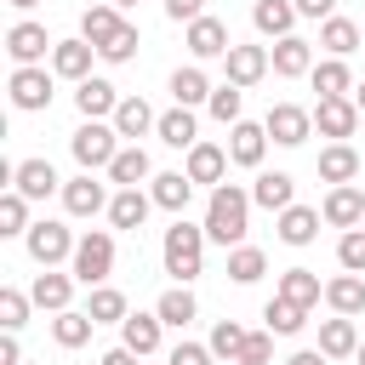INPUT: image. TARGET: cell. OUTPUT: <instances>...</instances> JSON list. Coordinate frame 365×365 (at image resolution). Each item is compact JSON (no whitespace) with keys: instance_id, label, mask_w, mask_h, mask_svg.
<instances>
[{"instance_id":"cell-57","label":"cell","mask_w":365,"mask_h":365,"mask_svg":"<svg viewBox=\"0 0 365 365\" xmlns=\"http://www.w3.org/2000/svg\"><path fill=\"white\" fill-rule=\"evenodd\" d=\"M354 103H359V114H365V86H354Z\"/></svg>"},{"instance_id":"cell-33","label":"cell","mask_w":365,"mask_h":365,"mask_svg":"<svg viewBox=\"0 0 365 365\" xmlns=\"http://www.w3.org/2000/svg\"><path fill=\"white\" fill-rule=\"evenodd\" d=\"M319 46H325L331 57H348V51L365 46V29H359L354 17H325V23H319Z\"/></svg>"},{"instance_id":"cell-56","label":"cell","mask_w":365,"mask_h":365,"mask_svg":"<svg viewBox=\"0 0 365 365\" xmlns=\"http://www.w3.org/2000/svg\"><path fill=\"white\" fill-rule=\"evenodd\" d=\"M6 6H17V11H34V6H40V0H6Z\"/></svg>"},{"instance_id":"cell-9","label":"cell","mask_w":365,"mask_h":365,"mask_svg":"<svg viewBox=\"0 0 365 365\" xmlns=\"http://www.w3.org/2000/svg\"><path fill=\"white\" fill-rule=\"evenodd\" d=\"M11 108L46 114L51 108V68H11Z\"/></svg>"},{"instance_id":"cell-16","label":"cell","mask_w":365,"mask_h":365,"mask_svg":"<svg viewBox=\"0 0 365 365\" xmlns=\"http://www.w3.org/2000/svg\"><path fill=\"white\" fill-rule=\"evenodd\" d=\"M319 217H325L331 228H342V234H348V228H359V222H365V194H359L354 182H342V188H331V194H325Z\"/></svg>"},{"instance_id":"cell-23","label":"cell","mask_w":365,"mask_h":365,"mask_svg":"<svg viewBox=\"0 0 365 365\" xmlns=\"http://www.w3.org/2000/svg\"><path fill=\"white\" fill-rule=\"evenodd\" d=\"M354 177H359V148H354V143H325V148H319V182L342 188V182H354Z\"/></svg>"},{"instance_id":"cell-60","label":"cell","mask_w":365,"mask_h":365,"mask_svg":"<svg viewBox=\"0 0 365 365\" xmlns=\"http://www.w3.org/2000/svg\"><path fill=\"white\" fill-rule=\"evenodd\" d=\"M359 29H365V23H359Z\"/></svg>"},{"instance_id":"cell-34","label":"cell","mask_w":365,"mask_h":365,"mask_svg":"<svg viewBox=\"0 0 365 365\" xmlns=\"http://www.w3.org/2000/svg\"><path fill=\"white\" fill-rule=\"evenodd\" d=\"M279 240L285 245H314L319 240V211L314 205H285L279 211Z\"/></svg>"},{"instance_id":"cell-2","label":"cell","mask_w":365,"mask_h":365,"mask_svg":"<svg viewBox=\"0 0 365 365\" xmlns=\"http://www.w3.org/2000/svg\"><path fill=\"white\" fill-rule=\"evenodd\" d=\"M160 262H165V274L177 279V285H188V279H200V268H205V228H194V222H171L165 228V240H160Z\"/></svg>"},{"instance_id":"cell-24","label":"cell","mask_w":365,"mask_h":365,"mask_svg":"<svg viewBox=\"0 0 365 365\" xmlns=\"http://www.w3.org/2000/svg\"><path fill=\"white\" fill-rule=\"evenodd\" d=\"M74 274H57V268H46V274H34V285H29V297H34V308H46V314H63L68 308V297H74Z\"/></svg>"},{"instance_id":"cell-46","label":"cell","mask_w":365,"mask_h":365,"mask_svg":"<svg viewBox=\"0 0 365 365\" xmlns=\"http://www.w3.org/2000/svg\"><path fill=\"white\" fill-rule=\"evenodd\" d=\"M240 103H245V91L222 80V86L211 91V103H205V108H211V120H222V125H240Z\"/></svg>"},{"instance_id":"cell-15","label":"cell","mask_w":365,"mask_h":365,"mask_svg":"<svg viewBox=\"0 0 365 365\" xmlns=\"http://www.w3.org/2000/svg\"><path fill=\"white\" fill-rule=\"evenodd\" d=\"M262 154H268V131H262L257 120H240V125H228V160H234V165L257 171V165H262Z\"/></svg>"},{"instance_id":"cell-48","label":"cell","mask_w":365,"mask_h":365,"mask_svg":"<svg viewBox=\"0 0 365 365\" xmlns=\"http://www.w3.org/2000/svg\"><path fill=\"white\" fill-rule=\"evenodd\" d=\"M137 46H143V34H137V23H125V29H120L97 57H103V63H131V57H137Z\"/></svg>"},{"instance_id":"cell-1","label":"cell","mask_w":365,"mask_h":365,"mask_svg":"<svg viewBox=\"0 0 365 365\" xmlns=\"http://www.w3.org/2000/svg\"><path fill=\"white\" fill-rule=\"evenodd\" d=\"M205 240H217V245H245V228H251V188H240V182H217L211 188V200H205Z\"/></svg>"},{"instance_id":"cell-55","label":"cell","mask_w":365,"mask_h":365,"mask_svg":"<svg viewBox=\"0 0 365 365\" xmlns=\"http://www.w3.org/2000/svg\"><path fill=\"white\" fill-rule=\"evenodd\" d=\"M285 365H331V359H325V354H319V348H302V354H291V359H285Z\"/></svg>"},{"instance_id":"cell-20","label":"cell","mask_w":365,"mask_h":365,"mask_svg":"<svg viewBox=\"0 0 365 365\" xmlns=\"http://www.w3.org/2000/svg\"><path fill=\"white\" fill-rule=\"evenodd\" d=\"M148 211H154V194L148 188H114V200H108V222L114 228H143L148 222Z\"/></svg>"},{"instance_id":"cell-7","label":"cell","mask_w":365,"mask_h":365,"mask_svg":"<svg viewBox=\"0 0 365 365\" xmlns=\"http://www.w3.org/2000/svg\"><path fill=\"white\" fill-rule=\"evenodd\" d=\"M314 131L331 137V143H348L359 131V103L354 97H319L314 103Z\"/></svg>"},{"instance_id":"cell-10","label":"cell","mask_w":365,"mask_h":365,"mask_svg":"<svg viewBox=\"0 0 365 365\" xmlns=\"http://www.w3.org/2000/svg\"><path fill=\"white\" fill-rule=\"evenodd\" d=\"M108 182H97L91 171H80L74 182H63V211L68 217H97V211H108Z\"/></svg>"},{"instance_id":"cell-8","label":"cell","mask_w":365,"mask_h":365,"mask_svg":"<svg viewBox=\"0 0 365 365\" xmlns=\"http://www.w3.org/2000/svg\"><path fill=\"white\" fill-rule=\"evenodd\" d=\"M51 46H57V40H46V23H29V17H23V23L6 29V51H11L17 68H40V57H46Z\"/></svg>"},{"instance_id":"cell-59","label":"cell","mask_w":365,"mask_h":365,"mask_svg":"<svg viewBox=\"0 0 365 365\" xmlns=\"http://www.w3.org/2000/svg\"><path fill=\"white\" fill-rule=\"evenodd\" d=\"M354 359H359V365H365V342H359V354H354Z\"/></svg>"},{"instance_id":"cell-6","label":"cell","mask_w":365,"mask_h":365,"mask_svg":"<svg viewBox=\"0 0 365 365\" xmlns=\"http://www.w3.org/2000/svg\"><path fill=\"white\" fill-rule=\"evenodd\" d=\"M262 131H268V143H279V148H302V143L314 137V108L274 103V108H268V120H262Z\"/></svg>"},{"instance_id":"cell-37","label":"cell","mask_w":365,"mask_h":365,"mask_svg":"<svg viewBox=\"0 0 365 365\" xmlns=\"http://www.w3.org/2000/svg\"><path fill=\"white\" fill-rule=\"evenodd\" d=\"M165 148H194L200 143V125H194V108H165L160 114V131H154Z\"/></svg>"},{"instance_id":"cell-51","label":"cell","mask_w":365,"mask_h":365,"mask_svg":"<svg viewBox=\"0 0 365 365\" xmlns=\"http://www.w3.org/2000/svg\"><path fill=\"white\" fill-rule=\"evenodd\" d=\"M165 17L171 23H200L205 17V0H165Z\"/></svg>"},{"instance_id":"cell-35","label":"cell","mask_w":365,"mask_h":365,"mask_svg":"<svg viewBox=\"0 0 365 365\" xmlns=\"http://www.w3.org/2000/svg\"><path fill=\"white\" fill-rule=\"evenodd\" d=\"M91 331H97V319H91L86 308L51 314V342H57V348H80V342H91Z\"/></svg>"},{"instance_id":"cell-36","label":"cell","mask_w":365,"mask_h":365,"mask_svg":"<svg viewBox=\"0 0 365 365\" xmlns=\"http://www.w3.org/2000/svg\"><path fill=\"white\" fill-rule=\"evenodd\" d=\"M314 91L319 97H354V74H348V57H325V63H314Z\"/></svg>"},{"instance_id":"cell-41","label":"cell","mask_w":365,"mask_h":365,"mask_svg":"<svg viewBox=\"0 0 365 365\" xmlns=\"http://www.w3.org/2000/svg\"><path fill=\"white\" fill-rule=\"evenodd\" d=\"M86 314L97 319V325H125V291H114V285H91V297H86Z\"/></svg>"},{"instance_id":"cell-47","label":"cell","mask_w":365,"mask_h":365,"mask_svg":"<svg viewBox=\"0 0 365 365\" xmlns=\"http://www.w3.org/2000/svg\"><path fill=\"white\" fill-rule=\"evenodd\" d=\"M336 262H342V274H365V228H348L336 240Z\"/></svg>"},{"instance_id":"cell-43","label":"cell","mask_w":365,"mask_h":365,"mask_svg":"<svg viewBox=\"0 0 365 365\" xmlns=\"http://www.w3.org/2000/svg\"><path fill=\"white\" fill-rule=\"evenodd\" d=\"M245 336H251V331H245L240 319H217V325H211V342H205V348H211L217 359H228V365H234V359H240V348H245Z\"/></svg>"},{"instance_id":"cell-58","label":"cell","mask_w":365,"mask_h":365,"mask_svg":"<svg viewBox=\"0 0 365 365\" xmlns=\"http://www.w3.org/2000/svg\"><path fill=\"white\" fill-rule=\"evenodd\" d=\"M108 6H120V11H125V6H137V0H108Z\"/></svg>"},{"instance_id":"cell-44","label":"cell","mask_w":365,"mask_h":365,"mask_svg":"<svg viewBox=\"0 0 365 365\" xmlns=\"http://www.w3.org/2000/svg\"><path fill=\"white\" fill-rule=\"evenodd\" d=\"M29 308H34V297H29V291L0 285V331H23V325H29Z\"/></svg>"},{"instance_id":"cell-12","label":"cell","mask_w":365,"mask_h":365,"mask_svg":"<svg viewBox=\"0 0 365 365\" xmlns=\"http://www.w3.org/2000/svg\"><path fill=\"white\" fill-rule=\"evenodd\" d=\"M74 108H80V120H114V108H120L114 80H103V74L80 80V86H74Z\"/></svg>"},{"instance_id":"cell-5","label":"cell","mask_w":365,"mask_h":365,"mask_svg":"<svg viewBox=\"0 0 365 365\" xmlns=\"http://www.w3.org/2000/svg\"><path fill=\"white\" fill-rule=\"evenodd\" d=\"M23 245H29V257H34L40 268H57V262H74V245H80V240H74L63 222L46 217V222H34V228L23 234Z\"/></svg>"},{"instance_id":"cell-39","label":"cell","mask_w":365,"mask_h":365,"mask_svg":"<svg viewBox=\"0 0 365 365\" xmlns=\"http://www.w3.org/2000/svg\"><path fill=\"white\" fill-rule=\"evenodd\" d=\"M154 314H160V325H171V331H182L194 314H200V302H194V291L188 285H171V291H160V302H154Z\"/></svg>"},{"instance_id":"cell-49","label":"cell","mask_w":365,"mask_h":365,"mask_svg":"<svg viewBox=\"0 0 365 365\" xmlns=\"http://www.w3.org/2000/svg\"><path fill=\"white\" fill-rule=\"evenodd\" d=\"M268 359H274V331H251L234 365H268Z\"/></svg>"},{"instance_id":"cell-40","label":"cell","mask_w":365,"mask_h":365,"mask_svg":"<svg viewBox=\"0 0 365 365\" xmlns=\"http://www.w3.org/2000/svg\"><path fill=\"white\" fill-rule=\"evenodd\" d=\"M262 319H268L274 336H297V331L308 325V308L291 302V297H268V302H262Z\"/></svg>"},{"instance_id":"cell-11","label":"cell","mask_w":365,"mask_h":365,"mask_svg":"<svg viewBox=\"0 0 365 365\" xmlns=\"http://www.w3.org/2000/svg\"><path fill=\"white\" fill-rule=\"evenodd\" d=\"M182 46L194 51V63H205V57H228V51H234V40H228V23H222V17H200V23H188Z\"/></svg>"},{"instance_id":"cell-54","label":"cell","mask_w":365,"mask_h":365,"mask_svg":"<svg viewBox=\"0 0 365 365\" xmlns=\"http://www.w3.org/2000/svg\"><path fill=\"white\" fill-rule=\"evenodd\" d=\"M97 365H137V354H131V348H108Z\"/></svg>"},{"instance_id":"cell-28","label":"cell","mask_w":365,"mask_h":365,"mask_svg":"<svg viewBox=\"0 0 365 365\" xmlns=\"http://www.w3.org/2000/svg\"><path fill=\"white\" fill-rule=\"evenodd\" d=\"M148 194H154L160 211H177L182 217V205L194 200V182H188V171H154L148 177Z\"/></svg>"},{"instance_id":"cell-3","label":"cell","mask_w":365,"mask_h":365,"mask_svg":"<svg viewBox=\"0 0 365 365\" xmlns=\"http://www.w3.org/2000/svg\"><path fill=\"white\" fill-rule=\"evenodd\" d=\"M68 154L80 160V171H108L114 154H120V131L108 120H86L74 137H68Z\"/></svg>"},{"instance_id":"cell-18","label":"cell","mask_w":365,"mask_h":365,"mask_svg":"<svg viewBox=\"0 0 365 365\" xmlns=\"http://www.w3.org/2000/svg\"><path fill=\"white\" fill-rule=\"evenodd\" d=\"M228 165H234V160H228V148H222V143H194L182 171H188V182H211V188H217V182L228 177Z\"/></svg>"},{"instance_id":"cell-13","label":"cell","mask_w":365,"mask_h":365,"mask_svg":"<svg viewBox=\"0 0 365 365\" xmlns=\"http://www.w3.org/2000/svg\"><path fill=\"white\" fill-rule=\"evenodd\" d=\"M268 63H274L279 80H302V74H314V46H308L302 34H285V40H274Z\"/></svg>"},{"instance_id":"cell-19","label":"cell","mask_w":365,"mask_h":365,"mask_svg":"<svg viewBox=\"0 0 365 365\" xmlns=\"http://www.w3.org/2000/svg\"><path fill=\"white\" fill-rule=\"evenodd\" d=\"M251 205H262V211H285V205H297V177H291V171H257V182H251Z\"/></svg>"},{"instance_id":"cell-53","label":"cell","mask_w":365,"mask_h":365,"mask_svg":"<svg viewBox=\"0 0 365 365\" xmlns=\"http://www.w3.org/2000/svg\"><path fill=\"white\" fill-rule=\"evenodd\" d=\"M0 365H23V342H17V331L0 336Z\"/></svg>"},{"instance_id":"cell-29","label":"cell","mask_w":365,"mask_h":365,"mask_svg":"<svg viewBox=\"0 0 365 365\" xmlns=\"http://www.w3.org/2000/svg\"><path fill=\"white\" fill-rule=\"evenodd\" d=\"M319 354H325V359H348V354H359V325L342 319V314L319 319Z\"/></svg>"},{"instance_id":"cell-32","label":"cell","mask_w":365,"mask_h":365,"mask_svg":"<svg viewBox=\"0 0 365 365\" xmlns=\"http://www.w3.org/2000/svg\"><path fill=\"white\" fill-rule=\"evenodd\" d=\"M325 302H331V314H342V319L365 314V279H359V274H336V279H325Z\"/></svg>"},{"instance_id":"cell-4","label":"cell","mask_w":365,"mask_h":365,"mask_svg":"<svg viewBox=\"0 0 365 365\" xmlns=\"http://www.w3.org/2000/svg\"><path fill=\"white\" fill-rule=\"evenodd\" d=\"M108 274H114V234L108 228L80 234V245H74V279L91 291V285H108Z\"/></svg>"},{"instance_id":"cell-42","label":"cell","mask_w":365,"mask_h":365,"mask_svg":"<svg viewBox=\"0 0 365 365\" xmlns=\"http://www.w3.org/2000/svg\"><path fill=\"white\" fill-rule=\"evenodd\" d=\"M262 274H268V257H262L257 245H234V251H228V279H234V285H257Z\"/></svg>"},{"instance_id":"cell-30","label":"cell","mask_w":365,"mask_h":365,"mask_svg":"<svg viewBox=\"0 0 365 365\" xmlns=\"http://www.w3.org/2000/svg\"><path fill=\"white\" fill-rule=\"evenodd\" d=\"M211 91H217V86L205 80L200 63H188V68L171 74V103H177V108H200V103H211Z\"/></svg>"},{"instance_id":"cell-31","label":"cell","mask_w":365,"mask_h":365,"mask_svg":"<svg viewBox=\"0 0 365 365\" xmlns=\"http://www.w3.org/2000/svg\"><path fill=\"white\" fill-rule=\"evenodd\" d=\"M251 23H257V34L285 40V34L297 29V6H291V0H257V6H251Z\"/></svg>"},{"instance_id":"cell-14","label":"cell","mask_w":365,"mask_h":365,"mask_svg":"<svg viewBox=\"0 0 365 365\" xmlns=\"http://www.w3.org/2000/svg\"><path fill=\"white\" fill-rule=\"evenodd\" d=\"M91 57H97L91 40H57V46H51V74L80 86V80H91Z\"/></svg>"},{"instance_id":"cell-22","label":"cell","mask_w":365,"mask_h":365,"mask_svg":"<svg viewBox=\"0 0 365 365\" xmlns=\"http://www.w3.org/2000/svg\"><path fill=\"white\" fill-rule=\"evenodd\" d=\"M143 177H154V160H148L143 143H125V148L114 154V165H108V182H114V188H143Z\"/></svg>"},{"instance_id":"cell-38","label":"cell","mask_w":365,"mask_h":365,"mask_svg":"<svg viewBox=\"0 0 365 365\" xmlns=\"http://www.w3.org/2000/svg\"><path fill=\"white\" fill-rule=\"evenodd\" d=\"M274 297H291V302L314 308V302L325 297V285H319V274H314V268H285V274H279V285H274Z\"/></svg>"},{"instance_id":"cell-21","label":"cell","mask_w":365,"mask_h":365,"mask_svg":"<svg viewBox=\"0 0 365 365\" xmlns=\"http://www.w3.org/2000/svg\"><path fill=\"white\" fill-rule=\"evenodd\" d=\"M125 143H137V137H148V131H160V114L143 103V97H120V108H114V120H108Z\"/></svg>"},{"instance_id":"cell-50","label":"cell","mask_w":365,"mask_h":365,"mask_svg":"<svg viewBox=\"0 0 365 365\" xmlns=\"http://www.w3.org/2000/svg\"><path fill=\"white\" fill-rule=\"evenodd\" d=\"M211 359H217V354H211L205 342H177V348H171V365H211Z\"/></svg>"},{"instance_id":"cell-45","label":"cell","mask_w":365,"mask_h":365,"mask_svg":"<svg viewBox=\"0 0 365 365\" xmlns=\"http://www.w3.org/2000/svg\"><path fill=\"white\" fill-rule=\"evenodd\" d=\"M34 222H29V200L11 188V194H0V234L6 240H17V234H29Z\"/></svg>"},{"instance_id":"cell-17","label":"cell","mask_w":365,"mask_h":365,"mask_svg":"<svg viewBox=\"0 0 365 365\" xmlns=\"http://www.w3.org/2000/svg\"><path fill=\"white\" fill-rule=\"evenodd\" d=\"M222 68H228V86H240V91H245V86H257L274 63H268V46H234V51L222 57Z\"/></svg>"},{"instance_id":"cell-52","label":"cell","mask_w":365,"mask_h":365,"mask_svg":"<svg viewBox=\"0 0 365 365\" xmlns=\"http://www.w3.org/2000/svg\"><path fill=\"white\" fill-rule=\"evenodd\" d=\"M291 6H297V17H314V23L336 17V0H291Z\"/></svg>"},{"instance_id":"cell-26","label":"cell","mask_w":365,"mask_h":365,"mask_svg":"<svg viewBox=\"0 0 365 365\" xmlns=\"http://www.w3.org/2000/svg\"><path fill=\"white\" fill-rule=\"evenodd\" d=\"M120 29H125V17H120V6H108V0H103V6H86V11H80V40H91L97 51H103V46H108V40L120 34Z\"/></svg>"},{"instance_id":"cell-25","label":"cell","mask_w":365,"mask_h":365,"mask_svg":"<svg viewBox=\"0 0 365 365\" xmlns=\"http://www.w3.org/2000/svg\"><path fill=\"white\" fill-rule=\"evenodd\" d=\"M160 314H125V325H120V348H131L137 359H148V354H160Z\"/></svg>"},{"instance_id":"cell-27","label":"cell","mask_w":365,"mask_h":365,"mask_svg":"<svg viewBox=\"0 0 365 365\" xmlns=\"http://www.w3.org/2000/svg\"><path fill=\"white\" fill-rule=\"evenodd\" d=\"M11 188H17L23 200H46V194H57L63 182H57L51 160H17V177H11Z\"/></svg>"}]
</instances>
